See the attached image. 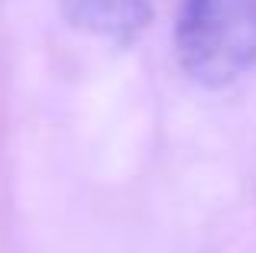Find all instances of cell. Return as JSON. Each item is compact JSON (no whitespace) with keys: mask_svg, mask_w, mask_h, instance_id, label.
<instances>
[{"mask_svg":"<svg viewBox=\"0 0 256 253\" xmlns=\"http://www.w3.org/2000/svg\"><path fill=\"white\" fill-rule=\"evenodd\" d=\"M175 56L201 84H230L256 68V0H185Z\"/></svg>","mask_w":256,"mask_h":253,"instance_id":"6da1fadb","label":"cell"},{"mask_svg":"<svg viewBox=\"0 0 256 253\" xmlns=\"http://www.w3.org/2000/svg\"><path fill=\"white\" fill-rule=\"evenodd\" d=\"M58 4L72 26L114 42L136 39L152 20L150 0H58Z\"/></svg>","mask_w":256,"mask_h":253,"instance_id":"7a4b0ae2","label":"cell"}]
</instances>
